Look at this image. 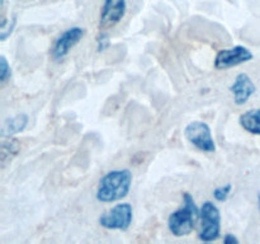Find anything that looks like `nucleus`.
<instances>
[{
    "mask_svg": "<svg viewBox=\"0 0 260 244\" xmlns=\"http://www.w3.org/2000/svg\"><path fill=\"white\" fill-rule=\"evenodd\" d=\"M134 175L127 168L107 172L101 178L96 187L95 198L102 203H113L122 201L131 191Z\"/></svg>",
    "mask_w": 260,
    "mask_h": 244,
    "instance_id": "nucleus-1",
    "label": "nucleus"
},
{
    "mask_svg": "<svg viewBox=\"0 0 260 244\" xmlns=\"http://www.w3.org/2000/svg\"><path fill=\"white\" fill-rule=\"evenodd\" d=\"M183 205L173 211L168 218V229L177 238H183L193 233L200 223L201 207L196 203L194 197L189 192L182 195Z\"/></svg>",
    "mask_w": 260,
    "mask_h": 244,
    "instance_id": "nucleus-2",
    "label": "nucleus"
},
{
    "mask_svg": "<svg viewBox=\"0 0 260 244\" xmlns=\"http://www.w3.org/2000/svg\"><path fill=\"white\" fill-rule=\"evenodd\" d=\"M221 211L213 201L207 200L201 206L198 239L203 243H212L221 236Z\"/></svg>",
    "mask_w": 260,
    "mask_h": 244,
    "instance_id": "nucleus-3",
    "label": "nucleus"
},
{
    "mask_svg": "<svg viewBox=\"0 0 260 244\" xmlns=\"http://www.w3.org/2000/svg\"><path fill=\"white\" fill-rule=\"evenodd\" d=\"M134 221V207L128 202L116 203L113 207L102 214L98 223L107 230L127 231Z\"/></svg>",
    "mask_w": 260,
    "mask_h": 244,
    "instance_id": "nucleus-4",
    "label": "nucleus"
},
{
    "mask_svg": "<svg viewBox=\"0 0 260 244\" xmlns=\"http://www.w3.org/2000/svg\"><path fill=\"white\" fill-rule=\"evenodd\" d=\"M184 136L193 146L202 152H215L217 146L213 139L212 130L207 122L203 121H193L185 126Z\"/></svg>",
    "mask_w": 260,
    "mask_h": 244,
    "instance_id": "nucleus-5",
    "label": "nucleus"
},
{
    "mask_svg": "<svg viewBox=\"0 0 260 244\" xmlns=\"http://www.w3.org/2000/svg\"><path fill=\"white\" fill-rule=\"evenodd\" d=\"M84 35H85V29L79 25L70 27L61 32L57 38L53 41L52 47H51L50 53L52 60L57 61V63L65 60L70 51L83 40Z\"/></svg>",
    "mask_w": 260,
    "mask_h": 244,
    "instance_id": "nucleus-6",
    "label": "nucleus"
},
{
    "mask_svg": "<svg viewBox=\"0 0 260 244\" xmlns=\"http://www.w3.org/2000/svg\"><path fill=\"white\" fill-rule=\"evenodd\" d=\"M254 58V53L245 46H234L230 48H222L218 51L213 60L216 70H228L239 65L249 63Z\"/></svg>",
    "mask_w": 260,
    "mask_h": 244,
    "instance_id": "nucleus-7",
    "label": "nucleus"
},
{
    "mask_svg": "<svg viewBox=\"0 0 260 244\" xmlns=\"http://www.w3.org/2000/svg\"><path fill=\"white\" fill-rule=\"evenodd\" d=\"M126 12V0H104L101 8V14H99L101 30H107L116 27L123 19Z\"/></svg>",
    "mask_w": 260,
    "mask_h": 244,
    "instance_id": "nucleus-8",
    "label": "nucleus"
},
{
    "mask_svg": "<svg viewBox=\"0 0 260 244\" xmlns=\"http://www.w3.org/2000/svg\"><path fill=\"white\" fill-rule=\"evenodd\" d=\"M230 92L234 97V103L236 106H244L255 94L256 85L248 74L240 73L234 79L230 85Z\"/></svg>",
    "mask_w": 260,
    "mask_h": 244,
    "instance_id": "nucleus-9",
    "label": "nucleus"
},
{
    "mask_svg": "<svg viewBox=\"0 0 260 244\" xmlns=\"http://www.w3.org/2000/svg\"><path fill=\"white\" fill-rule=\"evenodd\" d=\"M29 124V116L24 112L18 113L15 116L9 117L3 122L2 130H0V136L2 137H10L15 136L18 134H22Z\"/></svg>",
    "mask_w": 260,
    "mask_h": 244,
    "instance_id": "nucleus-10",
    "label": "nucleus"
},
{
    "mask_svg": "<svg viewBox=\"0 0 260 244\" xmlns=\"http://www.w3.org/2000/svg\"><path fill=\"white\" fill-rule=\"evenodd\" d=\"M20 149H22V145H20V141L17 137H2V142H0V163H2V168H5L9 163H12L14 158L20 152Z\"/></svg>",
    "mask_w": 260,
    "mask_h": 244,
    "instance_id": "nucleus-11",
    "label": "nucleus"
},
{
    "mask_svg": "<svg viewBox=\"0 0 260 244\" xmlns=\"http://www.w3.org/2000/svg\"><path fill=\"white\" fill-rule=\"evenodd\" d=\"M239 125L244 131L260 136V108H251L241 113L239 117Z\"/></svg>",
    "mask_w": 260,
    "mask_h": 244,
    "instance_id": "nucleus-12",
    "label": "nucleus"
},
{
    "mask_svg": "<svg viewBox=\"0 0 260 244\" xmlns=\"http://www.w3.org/2000/svg\"><path fill=\"white\" fill-rule=\"evenodd\" d=\"M231 192H233V185L231 183H225V185L216 187L213 190L212 196L215 198V201H217V202H225L230 197Z\"/></svg>",
    "mask_w": 260,
    "mask_h": 244,
    "instance_id": "nucleus-13",
    "label": "nucleus"
},
{
    "mask_svg": "<svg viewBox=\"0 0 260 244\" xmlns=\"http://www.w3.org/2000/svg\"><path fill=\"white\" fill-rule=\"evenodd\" d=\"M12 74L13 71L9 61L4 55H2L0 56V83L2 85H5L12 79Z\"/></svg>",
    "mask_w": 260,
    "mask_h": 244,
    "instance_id": "nucleus-14",
    "label": "nucleus"
},
{
    "mask_svg": "<svg viewBox=\"0 0 260 244\" xmlns=\"http://www.w3.org/2000/svg\"><path fill=\"white\" fill-rule=\"evenodd\" d=\"M15 25H17V15L14 14L10 19H8L7 24L0 27V41L2 42H5L12 36V33L15 29Z\"/></svg>",
    "mask_w": 260,
    "mask_h": 244,
    "instance_id": "nucleus-15",
    "label": "nucleus"
},
{
    "mask_svg": "<svg viewBox=\"0 0 260 244\" xmlns=\"http://www.w3.org/2000/svg\"><path fill=\"white\" fill-rule=\"evenodd\" d=\"M111 45V38H109L108 33H106L104 30H101V33L96 37V51L102 52V51L107 50Z\"/></svg>",
    "mask_w": 260,
    "mask_h": 244,
    "instance_id": "nucleus-16",
    "label": "nucleus"
},
{
    "mask_svg": "<svg viewBox=\"0 0 260 244\" xmlns=\"http://www.w3.org/2000/svg\"><path fill=\"white\" fill-rule=\"evenodd\" d=\"M223 244H239V238L233 233H226L222 238Z\"/></svg>",
    "mask_w": 260,
    "mask_h": 244,
    "instance_id": "nucleus-17",
    "label": "nucleus"
},
{
    "mask_svg": "<svg viewBox=\"0 0 260 244\" xmlns=\"http://www.w3.org/2000/svg\"><path fill=\"white\" fill-rule=\"evenodd\" d=\"M256 206H258V211L260 214V192H258V195H256Z\"/></svg>",
    "mask_w": 260,
    "mask_h": 244,
    "instance_id": "nucleus-18",
    "label": "nucleus"
}]
</instances>
